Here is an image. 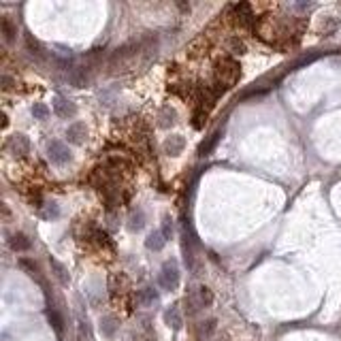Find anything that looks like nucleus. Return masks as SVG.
Returning a JSON list of instances; mask_svg holds the SVG:
<instances>
[{
    "label": "nucleus",
    "mask_w": 341,
    "mask_h": 341,
    "mask_svg": "<svg viewBox=\"0 0 341 341\" xmlns=\"http://www.w3.org/2000/svg\"><path fill=\"white\" fill-rule=\"evenodd\" d=\"M152 45H154V41L147 37V39H141V41L126 43V45L115 49V54L111 56V62H109L111 73H126V70L134 68L141 56L149 54Z\"/></svg>",
    "instance_id": "nucleus-1"
},
{
    "label": "nucleus",
    "mask_w": 341,
    "mask_h": 341,
    "mask_svg": "<svg viewBox=\"0 0 341 341\" xmlns=\"http://www.w3.org/2000/svg\"><path fill=\"white\" fill-rule=\"evenodd\" d=\"M241 77V66L237 60L232 58H222L216 64V85H218V92H224L232 88L234 83L239 81Z\"/></svg>",
    "instance_id": "nucleus-2"
},
{
    "label": "nucleus",
    "mask_w": 341,
    "mask_h": 341,
    "mask_svg": "<svg viewBox=\"0 0 341 341\" xmlns=\"http://www.w3.org/2000/svg\"><path fill=\"white\" fill-rule=\"evenodd\" d=\"M158 284L165 290H175L179 286V271H177V265L173 260H167L160 269V275H158Z\"/></svg>",
    "instance_id": "nucleus-3"
},
{
    "label": "nucleus",
    "mask_w": 341,
    "mask_h": 341,
    "mask_svg": "<svg viewBox=\"0 0 341 341\" xmlns=\"http://www.w3.org/2000/svg\"><path fill=\"white\" fill-rule=\"evenodd\" d=\"M47 156L52 162H56V165H66L70 160V152L62 141H52V143L47 145Z\"/></svg>",
    "instance_id": "nucleus-4"
},
{
    "label": "nucleus",
    "mask_w": 341,
    "mask_h": 341,
    "mask_svg": "<svg viewBox=\"0 0 341 341\" xmlns=\"http://www.w3.org/2000/svg\"><path fill=\"white\" fill-rule=\"evenodd\" d=\"M92 81V70L85 66H75L68 70V83L75 88H88Z\"/></svg>",
    "instance_id": "nucleus-5"
},
{
    "label": "nucleus",
    "mask_w": 341,
    "mask_h": 341,
    "mask_svg": "<svg viewBox=\"0 0 341 341\" xmlns=\"http://www.w3.org/2000/svg\"><path fill=\"white\" fill-rule=\"evenodd\" d=\"M6 147L11 149L15 156H26L28 152H30V139L26 137V134H13V137H9V143H6Z\"/></svg>",
    "instance_id": "nucleus-6"
},
{
    "label": "nucleus",
    "mask_w": 341,
    "mask_h": 341,
    "mask_svg": "<svg viewBox=\"0 0 341 341\" xmlns=\"http://www.w3.org/2000/svg\"><path fill=\"white\" fill-rule=\"evenodd\" d=\"M66 137H68V141H70L73 145H83L85 139H88V128H85L83 122H75V124L68 126Z\"/></svg>",
    "instance_id": "nucleus-7"
},
{
    "label": "nucleus",
    "mask_w": 341,
    "mask_h": 341,
    "mask_svg": "<svg viewBox=\"0 0 341 341\" xmlns=\"http://www.w3.org/2000/svg\"><path fill=\"white\" fill-rule=\"evenodd\" d=\"M183 147H186V139H183L181 134H170L165 143H162V149H165L167 156H179L183 152Z\"/></svg>",
    "instance_id": "nucleus-8"
},
{
    "label": "nucleus",
    "mask_w": 341,
    "mask_h": 341,
    "mask_svg": "<svg viewBox=\"0 0 341 341\" xmlns=\"http://www.w3.org/2000/svg\"><path fill=\"white\" fill-rule=\"evenodd\" d=\"M54 113L56 115H60V117H73L77 109H75V105L66 101V98H62V96H56L54 98Z\"/></svg>",
    "instance_id": "nucleus-9"
},
{
    "label": "nucleus",
    "mask_w": 341,
    "mask_h": 341,
    "mask_svg": "<svg viewBox=\"0 0 341 341\" xmlns=\"http://www.w3.org/2000/svg\"><path fill=\"white\" fill-rule=\"evenodd\" d=\"M49 267H52V273L54 277L58 280L62 286H68L70 284V275H68V269L62 265L60 260H56V258H49Z\"/></svg>",
    "instance_id": "nucleus-10"
},
{
    "label": "nucleus",
    "mask_w": 341,
    "mask_h": 341,
    "mask_svg": "<svg viewBox=\"0 0 341 341\" xmlns=\"http://www.w3.org/2000/svg\"><path fill=\"white\" fill-rule=\"evenodd\" d=\"M234 15H237V21L241 26H250L252 19H254V13H252V6L247 2H239L234 6Z\"/></svg>",
    "instance_id": "nucleus-11"
},
{
    "label": "nucleus",
    "mask_w": 341,
    "mask_h": 341,
    "mask_svg": "<svg viewBox=\"0 0 341 341\" xmlns=\"http://www.w3.org/2000/svg\"><path fill=\"white\" fill-rule=\"evenodd\" d=\"M9 245H11L13 252H28L32 243H30V239H28L24 232H15V234H11Z\"/></svg>",
    "instance_id": "nucleus-12"
},
{
    "label": "nucleus",
    "mask_w": 341,
    "mask_h": 341,
    "mask_svg": "<svg viewBox=\"0 0 341 341\" xmlns=\"http://www.w3.org/2000/svg\"><path fill=\"white\" fill-rule=\"evenodd\" d=\"M165 243H167V239H165V234H162L160 230L149 232V234H147V239H145L147 250H152V252H160L162 247H165Z\"/></svg>",
    "instance_id": "nucleus-13"
},
{
    "label": "nucleus",
    "mask_w": 341,
    "mask_h": 341,
    "mask_svg": "<svg viewBox=\"0 0 341 341\" xmlns=\"http://www.w3.org/2000/svg\"><path fill=\"white\" fill-rule=\"evenodd\" d=\"M165 320H167V324H169L173 331H179L181 326H183V318H181V314H179V307H177V305H173V307H170V309H167Z\"/></svg>",
    "instance_id": "nucleus-14"
},
{
    "label": "nucleus",
    "mask_w": 341,
    "mask_h": 341,
    "mask_svg": "<svg viewBox=\"0 0 341 341\" xmlns=\"http://www.w3.org/2000/svg\"><path fill=\"white\" fill-rule=\"evenodd\" d=\"M143 226H145V213L141 209L132 211L130 218H128V230H130V232H139Z\"/></svg>",
    "instance_id": "nucleus-15"
},
{
    "label": "nucleus",
    "mask_w": 341,
    "mask_h": 341,
    "mask_svg": "<svg viewBox=\"0 0 341 341\" xmlns=\"http://www.w3.org/2000/svg\"><path fill=\"white\" fill-rule=\"evenodd\" d=\"M156 301H158V292H156L154 288H143V290H139V294H137V303H139V305H143V307H149V305H154Z\"/></svg>",
    "instance_id": "nucleus-16"
},
{
    "label": "nucleus",
    "mask_w": 341,
    "mask_h": 341,
    "mask_svg": "<svg viewBox=\"0 0 341 341\" xmlns=\"http://www.w3.org/2000/svg\"><path fill=\"white\" fill-rule=\"evenodd\" d=\"M117 320L113 318V316H107L103 318V322H101V331H103V335L105 337H113L115 335V331H117Z\"/></svg>",
    "instance_id": "nucleus-17"
},
{
    "label": "nucleus",
    "mask_w": 341,
    "mask_h": 341,
    "mask_svg": "<svg viewBox=\"0 0 341 341\" xmlns=\"http://www.w3.org/2000/svg\"><path fill=\"white\" fill-rule=\"evenodd\" d=\"M0 28H2V34H4V41H6V43H11L13 39H15L17 28L11 24L9 17H2V19H0Z\"/></svg>",
    "instance_id": "nucleus-18"
},
{
    "label": "nucleus",
    "mask_w": 341,
    "mask_h": 341,
    "mask_svg": "<svg viewBox=\"0 0 341 341\" xmlns=\"http://www.w3.org/2000/svg\"><path fill=\"white\" fill-rule=\"evenodd\" d=\"M26 47H28V52H30V54L43 56V45L37 39H34V34H30V32H26Z\"/></svg>",
    "instance_id": "nucleus-19"
},
{
    "label": "nucleus",
    "mask_w": 341,
    "mask_h": 341,
    "mask_svg": "<svg viewBox=\"0 0 341 341\" xmlns=\"http://www.w3.org/2000/svg\"><path fill=\"white\" fill-rule=\"evenodd\" d=\"M218 139H220V132H213L211 137H209L207 141H205V143H203L201 147H198V156H209V154H211V149L216 147Z\"/></svg>",
    "instance_id": "nucleus-20"
},
{
    "label": "nucleus",
    "mask_w": 341,
    "mask_h": 341,
    "mask_svg": "<svg viewBox=\"0 0 341 341\" xmlns=\"http://www.w3.org/2000/svg\"><path fill=\"white\" fill-rule=\"evenodd\" d=\"M32 115H34V119H47V115H49V107H47L45 103H34V107H32Z\"/></svg>",
    "instance_id": "nucleus-21"
},
{
    "label": "nucleus",
    "mask_w": 341,
    "mask_h": 341,
    "mask_svg": "<svg viewBox=\"0 0 341 341\" xmlns=\"http://www.w3.org/2000/svg\"><path fill=\"white\" fill-rule=\"evenodd\" d=\"M198 301H201L203 307H207V305L213 303V294H211V290L207 286H201L198 288Z\"/></svg>",
    "instance_id": "nucleus-22"
},
{
    "label": "nucleus",
    "mask_w": 341,
    "mask_h": 341,
    "mask_svg": "<svg viewBox=\"0 0 341 341\" xmlns=\"http://www.w3.org/2000/svg\"><path fill=\"white\" fill-rule=\"evenodd\" d=\"M47 318H49V324H52L54 326V331L56 333H62V329H64V322H62V318H60V314H58V311H49V314H47Z\"/></svg>",
    "instance_id": "nucleus-23"
},
{
    "label": "nucleus",
    "mask_w": 341,
    "mask_h": 341,
    "mask_svg": "<svg viewBox=\"0 0 341 341\" xmlns=\"http://www.w3.org/2000/svg\"><path fill=\"white\" fill-rule=\"evenodd\" d=\"M41 216L45 218V220H52V218H58L60 216V209H58V205L56 203H47L45 207H43V211H41Z\"/></svg>",
    "instance_id": "nucleus-24"
},
{
    "label": "nucleus",
    "mask_w": 341,
    "mask_h": 341,
    "mask_svg": "<svg viewBox=\"0 0 341 341\" xmlns=\"http://www.w3.org/2000/svg\"><path fill=\"white\" fill-rule=\"evenodd\" d=\"M337 28H339V21H337L335 17H326L322 24H320V32L329 34V32H333V30H337Z\"/></svg>",
    "instance_id": "nucleus-25"
},
{
    "label": "nucleus",
    "mask_w": 341,
    "mask_h": 341,
    "mask_svg": "<svg viewBox=\"0 0 341 341\" xmlns=\"http://www.w3.org/2000/svg\"><path fill=\"white\" fill-rule=\"evenodd\" d=\"M19 267H21V269H26V271L30 273L32 277H37V275H39V267L34 265L32 260H26V258H21V260H19Z\"/></svg>",
    "instance_id": "nucleus-26"
},
{
    "label": "nucleus",
    "mask_w": 341,
    "mask_h": 341,
    "mask_svg": "<svg viewBox=\"0 0 341 341\" xmlns=\"http://www.w3.org/2000/svg\"><path fill=\"white\" fill-rule=\"evenodd\" d=\"M205 119H207V111H203V109H198L196 113H194V128H203L205 126Z\"/></svg>",
    "instance_id": "nucleus-27"
},
{
    "label": "nucleus",
    "mask_w": 341,
    "mask_h": 341,
    "mask_svg": "<svg viewBox=\"0 0 341 341\" xmlns=\"http://www.w3.org/2000/svg\"><path fill=\"white\" fill-rule=\"evenodd\" d=\"M162 234H165V239H170V232H173V224H170V218L165 216L162 218Z\"/></svg>",
    "instance_id": "nucleus-28"
},
{
    "label": "nucleus",
    "mask_w": 341,
    "mask_h": 341,
    "mask_svg": "<svg viewBox=\"0 0 341 341\" xmlns=\"http://www.w3.org/2000/svg\"><path fill=\"white\" fill-rule=\"evenodd\" d=\"M213 331H216V320H207V322H203V326H201V333H203L205 337H209Z\"/></svg>",
    "instance_id": "nucleus-29"
},
{
    "label": "nucleus",
    "mask_w": 341,
    "mask_h": 341,
    "mask_svg": "<svg viewBox=\"0 0 341 341\" xmlns=\"http://www.w3.org/2000/svg\"><path fill=\"white\" fill-rule=\"evenodd\" d=\"M228 45H230V49H232V54H243V52H245V45H243L241 41H237V39H232Z\"/></svg>",
    "instance_id": "nucleus-30"
},
{
    "label": "nucleus",
    "mask_w": 341,
    "mask_h": 341,
    "mask_svg": "<svg viewBox=\"0 0 341 341\" xmlns=\"http://www.w3.org/2000/svg\"><path fill=\"white\" fill-rule=\"evenodd\" d=\"M2 88L4 90H11L13 88V79H11V77H6V75L2 77Z\"/></svg>",
    "instance_id": "nucleus-31"
},
{
    "label": "nucleus",
    "mask_w": 341,
    "mask_h": 341,
    "mask_svg": "<svg viewBox=\"0 0 341 341\" xmlns=\"http://www.w3.org/2000/svg\"><path fill=\"white\" fill-rule=\"evenodd\" d=\"M6 126H9V117H6L4 113H2V128H6Z\"/></svg>",
    "instance_id": "nucleus-32"
}]
</instances>
